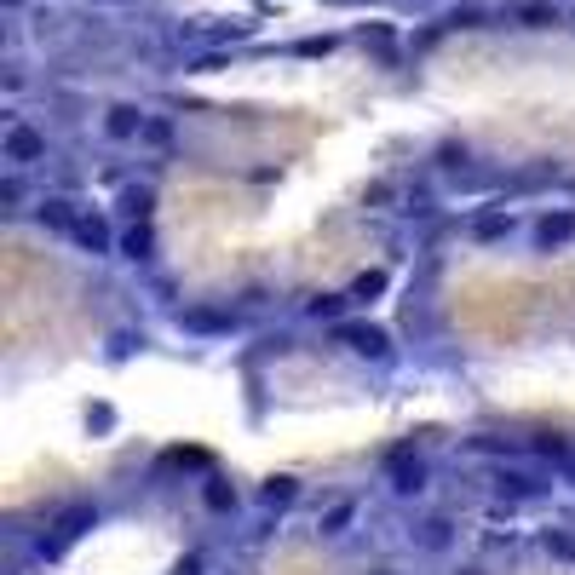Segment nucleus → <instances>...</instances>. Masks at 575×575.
Listing matches in <instances>:
<instances>
[{
  "label": "nucleus",
  "mask_w": 575,
  "mask_h": 575,
  "mask_svg": "<svg viewBox=\"0 0 575 575\" xmlns=\"http://www.w3.org/2000/svg\"><path fill=\"white\" fill-rule=\"evenodd\" d=\"M334 340H340L351 357H374V363H386L391 357L386 328H374V322H334Z\"/></svg>",
  "instance_id": "nucleus-1"
},
{
  "label": "nucleus",
  "mask_w": 575,
  "mask_h": 575,
  "mask_svg": "<svg viewBox=\"0 0 575 575\" xmlns=\"http://www.w3.org/2000/svg\"><path fill=\"white\" fill-rule=\"evenodd\" d=\"M386 472H391V489H397V495H420V489H426V460L414 455V449H397V455L386 460Z\"/></svg>",
  "instance_id": "nucleus-2"
},
{
  "label": "nucleus",
  "mask_w": 575,
  "mask_h": 575,
  "mask_svg": "<svg viewBox=\"0 0 575 575\" xmlns=\"http://www.w3.org/2000/svg\"><path fill=\"white\" fill-rule=\"evenodd\" d=\"M75 242L92 253H110V225L104 219H75Z\"/></svg>",
  "instance_id": "nucleus-3"
},
{
  "label": "nucleus",
  "mask_w": 575,
  "mask_h": 575,
  "mask_svg": "<svg viewBox=\"0 0 575 575\" xmlns=\"http://www.w3.org/2000/svg\"><path fill=\"white\" fill-rule=\"evenodd\" d=\"M570 230H575V213H552V219H541V230H535V236H541V248H558Z\"/></svg>",
  "instance_id": "nucleus-4"
},
{
  "label": "nucleus",
  "mask_w": 575,
  "mask_h": 575,
  "mask_svg": "<svg viewBox=\"0 0 575 575\" xmlns=\"http://www.w3.org/2000/svg\"><path fill=\"white\" fill-rule=\"evenodd\" d=\"M35 150H41V138L29 133V127H12V133H6V156L12 161H29Z\"/></svg>",
  "instance_id": "nucleus-5"
},
{
  "label": "nucleus",
  "mask_w": 575,
  "mask_h": 575,
  "mask_svg": "<svg viewBox=\"0 0 575 575\" xmlns=\"http://www.w3.org/2000/svg\"><path fill=\"white\" fill-rule=\"evenodd\" d=\"M449 541H455V524H449V518H432V524L420 529V547L426 552H443Z\"/></svg>",
  "instance_id": "nucleus-6"
},
{
  "label": "nucleus",
  "mask_w": 575,
  "mask_h": 575,
  "mask_svg": "<svg viewBox=\"0 0 575 575\" xmlns=\"http://www.w3.org/2000/svg\"><path fill=\"white\" fill-rule=\"evenodd\" d=\"M110 133H115V138H127V133H144V115H138V110H127V104H121V110H110Z\"/></svg>",
  "instance_id": "nucleus-7"
},
{
  "label": "nucleus",
  "mask_w": 575,
  "mask_h": 575,
  "mask_svg": "<svg viewBox=\"0 0 575 575\" xmlns=\"http://www.w3.org/2000/svg\"><path fill=\"white\" fill-rule=\"evenodd\" d=\"M311 317H328V322H340L345 317V294H317L311 305H305Z\"/></svg>",
  "instance_id": "nucleus-8"
},
{
  "label": "nucleus",
  "mask_w": 575,
  "mask_h": 575,
  "mask_svg": "<svg viewBox=\"0 0 575 575\" xmlns=\"http://www.w3.org/2000/svg\"><path fill=\"white\" fill-rule=\"evenodd\" d=\"M259 501H265V506H288V501H294V478H271Z\"/></svg>",
  "instance_id": "nucleus-9"
},
{
  "label": "nucleus",
  "mask_w": 575,
  "mask_h": 575,
  "mask_svg": "<svg viewBox=\"0 0 575 575\" xmlns=\"http://www.w3.org/2000/svg\"><path fill=\"white\" fill-rule=\"evenodd\" d=\"M121 248H127V259H150L156 242H150V230H127V242H121Z\"/></svg>",
  "instance_id": "nucleus-10"
},
{
  "label": "nucleus",
  "mask_w": 575,
  "mask_h": 575,
  "mask_svg": "<svg viewBox=\"0 0 575 575\" xmlns=\"http://www.w3.org/2000/svg\"><path fill=\"white\" fill-rule=\"evenodd\" d=\"M512 230V213H489V219H478V236H506Z\"/></svg>",
  "instance_id": "nucleus-11"
},
{
  "label": "nucleus",
  "mask_w": 575,
  "mask_h": 575,
  "mask_svg": "<svg viewBox=\"0 0 575 575\" xmlns=\"http://www.w3.org/2000/svg\"><path fill=\"white\" fill-rule=\"evenodd\" d=\"M380 288H386V276H380V271H368V276H357V288H351V294H357V299H368V294H380Z\"/></svg>",
  "instance_id": "nucleus-12"
},
{
  "label": "nucleus",
  "mask_w": 575,
  "mask_h": 575,
  "mask_svg": "<svg viewBox=\"0 0 575 575\" xmlns=\"http://www.w3.org/2000/svg\"><path fill=\"white\" fill-rule=\"evenodd\" d=\"M345 524H351V506H334V512L322 518V535H340Z\"/></svg>",
  "instance_id": "nucleus-13"
},
{
  "label": "nucleus",
  "mask_w": 575,
  "mask_h": 575,
  "mask_svg": "<svg viewBox=\"0 0 575 575\" xmlns=\"http://www.w3.org/2000/svg\"><path fill=\"white\" fill-rule=\"evenodd\" d=\"M207 501H213L219 512H225V506H236V489H225V483H213V489H207Z\"/></svg>",
  "instance_id": "nucleus-14"
},
{
  "label": "nucleus",
  "mask_w": 575,
  "mask_h": 575,
  "mask_svg": "<svg viewBox=\"0 0 575 575\" xmlns=\"http://www.w3.org/2000/svg\"><path fill=\"white\" fill-rule=\"evenodd\" d=\"M547 552H558V558H575V541H570V535H547Z\"/></svg>",
  "instance_id": "nucleus-15"
},
{
  "label": "nucleus",
  "mask_w": 575,
  "mask_h": 575,
  "mask_svg": "<svg viewBox=\"0 0 575 575\" xmlns=\"http://www.w3.org/2000/svg\"><path fill=\"white\" fill-rule=\"evenodd\" d=\"M466 575H483V570H466Z\"/></svg>",
  "instance_id": "nucleus-16"
}]
</instances>
